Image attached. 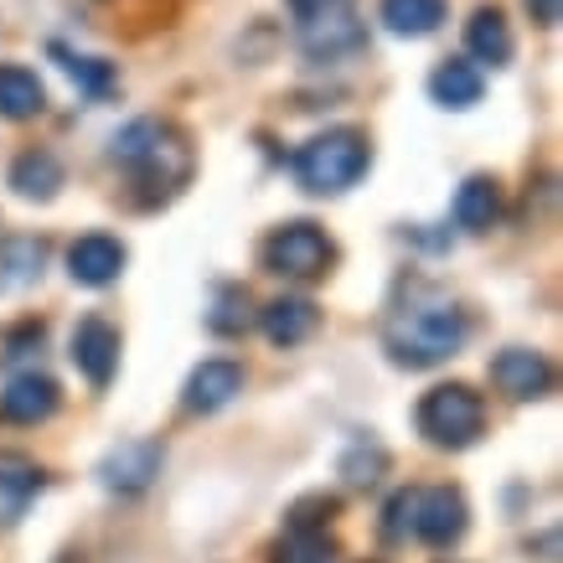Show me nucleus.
<instances>
[{
    "label": "nucleus",
    "instance_id": "29",
    "mask_svg": "<svg viewBox=\"0 0 563 563\" xmlns=\"http://www.w3.org/2000/svg\"><path fill=\"white\" fill-rule=\"evenodd\" d=\"M42 342H47V325H42V321H21L16 331H5V352H0V362H5V367H16V362L36 357V352H42Z\"/></svg>",
    "mask_w": 563,
    "mask_h": 563
},
{
    "label": "nucleus",
    "instance_id": "15",
    "mask_svg": "<svg viewBox=\"0 0 563 563\" xmlns=\"http://www.w3.org/2000/svg\"><path fill=\"white\" fill-rule=\"evenodd\" d=\"M258 325H264V336L274 346L290 352V346H306L321 331V306L306 300V295H279V300H269V306L258 310Z\"/></svg>",
    "mask_w": 563,
    "mask_h": 563
},
{
    "label": "nucleus",
    "instance_id": "9",
    "mask_svg": "<svg viewBox=\"0 0 563 563\" xmlns=\"http://www.w3.org/2000/svg\"><path fill=\"white\" fill-rule=\"evenodd\" d=\"M161 465H166L161 440H124L99 461V481L109 486V492H120V496H140V492H151L155 486Z\"/></svg>",
    "mask_w": 563,
    "mask_h": 563
},
{
    "label": "nucleus",
    "instance_id": "17",
    "mask_svg": "<svg viewBox=\"0 0 563 563\" xmlns=\"http://www.w3.org/2000/svg\"><path fill=\"white\" fill-rule=\"evenodd\" d=\"M11 187H16V197H26V202H52L57 191H63V161L52 151H21L16 161H11V176H5Z\"/></svg>",
    "mask_w": 563,
    "mask_h": 563
},
{
    "label": "nucleus",
    "instance_id": "26",
    "mask_svg": "<svg viewBox=\"0 0 563 563\" xmlns=\"http://www.w3.org/2000/svg\"><path fill=\"white\" fill-rule=\"evenodd\" d=\"M383 471H388V450H383L377 440H357L342 455V476H346V486H357V492L377 486V481H383Z\"/></svg>",
    "mask_w": 563,
    "mask_h": 563
},
{
    "label": "nucleus",
    "instance_id": "19",
    "mask_svg": "<svg viewBox=\"0 0 563 563\" xmlns=\"http://www.w3.org/2000/svg\"><path fill=\"white\" fill-rule=\"evenodd\" d=\"M496 218H501V187H496V176H486V172L465 176V187L455 191V228L492 233Z\"/></svg>",
    "mask_w": 563,
    "mask_h": 563
},
{
    "label": "nucleus",
    "instance_id": "21",
    "mask_svg": "<svg viewBox=\"0 0 563 563\" xmlns=\"http://www.w3.org/2000/svg\"><path fill=\"white\" fill-rule=\"evenodd\" d=\"M47 269V239H5L0 243V295L26 290Z\"/></svg>",
    "mask_w": 563,
    "mask_h": 563
},
{
    "label": "nucleus",
    "instance_id": "22",
    "mask_svg": "<svg viewBox=\"0 0 563 563\" xmlns=\"http://www.w3.org/2000/svg\"><path fill=\"white\" fill-rule=\"evenodd\" d=\"M52 57L63 63V73L84 88L88 99H109V93H120V68H114V63H103V57H84V52L63 47V42H52Z\"/></svg>",
    "mask_w": 563,
    "mask_h": 563
},
{
    "label": "nucleus",
    "instance_id": "14",
    "mask_svg": "<svg viewBox=\"0 0 563 563\" xmlns=\"http://www.w3.org/2000/svg\"><path fill=\"white\" fill-rule=\"evenodd\" d=\"M239 393H243V367L239 362H228V357H212V362H202V367L187 377V388H181V409L187 413H218V409H228Z\"/></svg>",
    "mask_w": 563,
    "mask_h": 563
},
{
    "label": "nucleus",
    "instance_id": "33",
    "mask_svg": "<svg viewBox=\"0 0 563 563\" xmlns=\"http://www.w3.org/2000/svg\"><path fill=\"white\" fill-rule=\"evenodd\" d=\"M450 563H455V559H450Z\"/></svg>",
    "mask_w": 563,
    "mask_h": 563
},
{
    "label": "nucleus",
    "instance_id": "2",
    "mask_svg": "<svg viewBox=\"0 0 563 563\" xmlns=\"http://www.w3.org/2000/svg\"><path fill=\"white\" fill-rule=\"evenodd\" d=\"M109 161L120 172L135 176V187H145V207L166 202L191 181V140L166 120H135L109 140Z\"/></svg>",
    "mask_w": 563,
    "mask_h": 563
},
{
    "label": "nucleus",
    "instance_id": "25",
    "mask_svg": "<svg viewBox=\"0 0 563 563\" xmlns=\"http://www.w3.org/2000/svg\"><path fill=\"white\" fill-rule=\"evenodd\" d=\"M336 559V538L331 532H306V528H285V538L269 548V563H331Z\"/></svg>",
    "mask_w": 563,
    "mask_h": 563
},
{
    "label": "nucleus",
    "instance_id": "20",
    "mask_svg": "<svg viewBox=\"0 0 563 563\" xmlns=\"http://www.w3.org/2000/svg\"><path fill=\"white\" fill-rule=\"evenodd\" d=\"M47 109V88L32 68L21 63H0V120H36Z\"/></svg>",
    "mask_w": 563,
    "mask_h": 563
},
{
    "label": "nucleus",
    "instance_id": "13",
    "mask_svg": "<svg viewBox=\"0 0 563 563\" xmlns=\"http://www.w3.org/2000/svg\"><path fill=\"white\" fill-rule=\"evenodd\" d=\"M47 492V471L32 461V455H16V450H0V528H11L26 517L36 496Z\"/></svg>",
    "mask_w": 563,
    "mask_h": 563
},
{
    "label": "nucleus",
    "instance_id": "1",
    "mask_svg": "<svg viewBox=\"0 0 563 563\" xmlns=\"http://www.w3.org/2000/svg\"><path fill=\"white\" fill-rule=\"evenodd\" d=\"M465 336H471L465 310L434 285H409L383 321V352L393 357V367H409V373H429L450 362L465 346Z\"/></svg>",
    "mask_w": 563,
    "mask_h": 563
},
{
    "label": "nucleus",
    "instance_id": "27",
    "mask_svg": "<svg viewBox=\"0 0 563 563\" xmlns=\"http://www.w3.org/2000/svg\"><path fill=\"white\" fill-rule=\"evenodd\" d=\"M342 512V501L336 496H325V492H316V496H300L290 512H285V528H306V532H321V528H331V517Z\"/></svg>",
    "mask_w": 563,
    "mask_h": 563
},
{
    "label": "nucleus",
    "instance_id": "23",
    "mask_svg": "<svg viewBox=\"0 0 563 563\" xmlns=\"http://www.w3.org/2000/svg\"><path fill=\"white\" fill-rule=\"evenodd\" d=\"M450 16L444 0H383V26L393 36H434Z\"/></svg>",
    "mask_w": 563,
    "mask_h": 563
},
{
    "label": "nucleus",
    "instance_id": "8",
    "mask_svg": "<svg viewBox=\"0 0 563 563\" xmlns=\"http://www.w3.org/2000/svg\"><path fill=\"white\" fill-rule=\"evenodd\" d=\"M492 383L496 393H507L512 404H538L553 393L559 373H553V362L543 352H532V346H507V352H496L492 357Z\"/></svg>",
    "mask_w": 563,
    "mask_h": 563
},
{
    "label": "nucleus",
    "instance_id": "12",
    "mask_svg": "<svg viewBox=\"0 0 563 563\" xmlns=\"http://www.w3.org/2000/svg\"><path fill=\"white\" fill-rule=\"evenodd\" d=\"M63 409V388L47 373H16L0 393V419L5 424H47Z\"/></svg>",
    "mask_w": 563,
    "mask_h": 563
},
{
    "label": "nucleus",
    "instance_id": "7",
    "mask_svg": "<svg viewBox=\"0 0 563 563\" xmlns=\"http://www.w3.org/2000/svg\"><path fill=\"white\" fill-rule=\"evenodd\" d=\"M120 325L103 321V316H84V321L73 325V367L84 373L88 388H109L114 383V373H120Z\"/></svg>",
    "mask_w": 563,
    "mask_h": 563
},
{
    "label": "nucleus",
    "instance_id": "32",
    "mask_svg": "<svg viewBox=\"0 0 563 563\" xmlns=\"http://www.w3.org/2000/svg\"><path fill=\"white\" fill-rule=\"evenodd\" d=\"M57 563H88V559H84V553H63V559H57Z\"/></svg>",
    "mask_w": 563,
    "mask_h": 563
},
{
    "label": "nucleus",
    "instance_id": "18",
    "mask_svg": "<svg viewBox=\"0 0 563 563\" xmlns=\"http://www.w3.org/2000/svg\"><path fill=\"white\" fill-rule=\"evenodd\" d=\"M465 47H471V57L476 63H492V68H507L512 63V26H507V16H501V5H481L476 16L465 21Z\"/></svg>",
    "mask_w": 563,
    "mask_h": 563
},
{
    "label": "nucleus",
    "instance_id": "4",
    "mask_svg": "<svg viewBox=\"0 0 563 563\" xmlns=\"http://www.w3.org/2000/svg\"><path fill=\"white\" fill-rule=\"evenodd\" d=\"M413 424L434 450H471L486 434V398L465 383H440L419 398Z\"/></svg>",
    "mask_w": 563,
    "mask_h": 563
},
{
    "label": "nucleus",
    "instance_id": "5",
    "mask_svg": "<svg viewBox=\"0 0 563 563\" xmlns=\"http://www.w3.org/2000/svg\"><path fill=\"white\" fill-rule=\"evenodd\" d=\"M331 264H336V243L325 239L316 222H285L264 239V269L269 274L310 285V279H325Z\"/></svg>",
    "mask_w": 563,
    "mask_h": 563
},
{
    "label": "nucleus",
    "instance_id": "16",
    "mask_svg": "<svg viewBox=\"0 0 563 563\" xmlns=\"http://www.w3.org/2000/svg\"><path fill=\"white\" fill-rule=\"evenodd\" d=\"M481 93H486V78L471 57H444L440 68L429 73V99L440 109H476Z\"/></svg>",
    "mask_w": 563,
    "mask_h": 563
},
{
    "label": "nucleus",
    "instance_id": "3",
    "mask_svg": "<svg viewBox=\"0 0 563 563\" xmlns=\"http://www.w3.org/2000/svg\"><path fill=\"white\" fill-rule=\"evenodd\" d=\"M367 166H373V140L352 124L321 130L290 155L295 187L310 191V197H342L367 176Z\"/></svg>",
    "mask_w": 563,
    "mask_h": 563
},
{
    "label": "nucleus",
    "instance_id": "24",
    "mask_svg": "<svg viewBox=\"0 0 563 563\" xmlns=\"http://www.w3.org/2000/svg\"><path fill=\"white\" fill-rule=\"evenodd\" d=\"M254 321H258V316H254V295L243 290V285H218L212 310H207V331H212V336H243Z\"/></svg>",
    "mask_w": 563,
    "mask_h": 563
},
{
    "label": "nucleus",
    "instance_id": "31",
    "mask_svg": "<svg viewBox=\"0 0 563 563\" xmlns=\"http://www.w3.org/2000/svg\"><path fill=\"white\" fill-rule=\"evenodd\" d=\"M331 5H346V0H290V11H295L300 21L316 16V11H331Z\"/></svg>",
    "mask_w": 563,
    "mask_h": 563
},
{
    "label": "nucleus",
    "instance_id": "30",
    "mask_svg": "<svg viewBox=\"0 0 563 563\" xmlns=\"http://www.w3.org/2000/svg\"><path fill=\"white\" fill-rule=\"evenodd\" d=\"M528 11H532V21L543 26V32H553L563 21V0H528Z\"/></svg>",
    "mask_w": 563,
    "mask_h": 563
},
{
    "label": "nucleus",
    "instance_id": "28",
    "mask_svg": "<svg viewBox=\"0 0 563 563\" xmlns=\"http://www.w3.org/2000/svg\"><path fill=\"white\" fill-rule=\"evenodd\" d=\"M413 501H419V486H404V492L383 507V538H388V543L413 538Z\"/></svg>",
    "mask_w": 563,
    "mask_h": 563
},
{
    "label": "nucleus",
    "instance_id": "10",
    "mask_svg": "<svg viewBox=\"0 0 563 563\" xmlns=\"http://www.w3.org/2000/svg\"><path fill=\"white\" fill-rule=\"evenodd\" d=\"M124 264H130V249L114 233H84L68 249V274L73 285H84V290H109L124 274Z\"/></svg>",
    "mask_w": 563,
    "mask_h": 563
},
{
    "label": "nucleus",
    "instance_id": "6",
    "mask_svg": "<svg viewBox=\"0 0 563 563\" xmlns=\"http://www.w3.org/2000/svg\"><path fill=\"white\" fill-rule=\"evenodd\" d=\"M465 528H471V501L455 486H419V501H413V538L429 548H450L461 543Z\"/></svg>",
    "mask_w": 563,
    "mask_h": 563
},
{
    "label": "nucleus",
    "instance_id": "11",
    "mask_svg": "<svg viewBox=\"0 0 563 563\" xmlns=\"http://www.w3.org/2000/svg\"><path fill=\"white\" fill-rule=\"evenodd\" d=\"M362 36H367V32H362L352 0H346V5H331V11H316V16L300 21V47H306V57H316V63H331V57H342V52H357Z\"/></svg>",
    "mask_w": 563,
    "mask_h": 563
}]
</instances>
